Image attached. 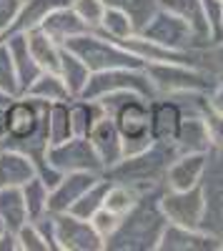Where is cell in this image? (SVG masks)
<instances>
[{
	"label": "cell",
	"mask_w": 223,
	"mask_h": 251,
	"mask_svg": "<svg viewBox=\"0 0 223 251\" xmlns=\"http://www.w3.org/2000/svg\"><path fill=\"white\" fill-rule=\"evenodd\" d=\"M5 46H8V53H10V60H13V71H15V78H18V88L20 93H25L30 88V83L40 75V68L30 48H28V38L25 33H8L5 35Z\"/></svg>",
	"instance_id": "e0dca14e"
},
{
	"label": "cell",
	"mask_w": 223,
	"mask_h": 251,
	"mask_svg": "<svg viewBox=\"0 0 223 251\" xmlns=\"http://www.w3.org/2000/svg\"><path fill=\"white\" fill-rule=\"evenodd\" d=\"M53 216H55L58 251H106V241L93 228L90 219H80L70 211Z\"/></svg>",
	"instance_id": "30bf717a"
},
{
	"label": "cell",
	"mask_w": 223,
	"mask_h": 251,
	"mask_svg": "<svg viewBox=\"0 0 223 251\" xmlns=\"http://www.w3.org/2000/svg\"><path fill=\"white\" fill-rule=\"evenodd\" d=\"M58 73H60V78L66 80V86L73 93V98H78L80 93H83V88H86V83H88V78H90L93 71L83 63V58H78L70 48L63 46L60 63H58Z\"/></svg>",
	"instance_id": "d4e9b609"
},
{
	"label": "cell",
	"mask_w": 223,
	"mask_h": 251,
	"mask_svg": "<svg viewBox=\"0 0 223 251\" xmlns=\"http://www.w3.org/2000/svg\"><path fill=\"white\" fill-rule=\"evenodd\" d=\"M20 191H23V199H25V208H28V219H40L43 214H48V201H50V186L40 178L38 174L33 178H28L23 186H20Z\"/></svg>",
	"instance_id": "f1b7e54d"
},
{
	"label": "cell",
	"mask_w": 223,
	"mask_h": 251,
	"mask_svg": "<svg viewBox=\"0 0 223 251\" xmlns=\"http://www.w3.org/2000/svg\"><path fill=\"white\" fill-rule=\"evenodd\" d=\"M106 5H111V8H120V10H126L131 18H133V23L138 25V30H140V25L146 23V20L158 10V5H160V0H103Z\"/></svg>",
	"instance_id": "d6a6232c"
},
{
	"label": "cell",
	"mask_w": 223,
	"mask_h": 251,
	"mask_svg": "<svg viewBox=\"0 0 223 251\" xmlns=\"http://www.w3.org/2000/svg\"><path fill=\"white\" fill-rule=\"evenodd\" d=\"M0 251H20V244H18V234L5 228L3 236H0Z\"/></svg>",
	"instance_id": "7bdbcfd3"
},
{
	"label": "cell",
	"mask_w": 223,
	"mask_h": 251,
	"mask_svg": "<svg viewBox=\"0 0 223 251\" xmlns=\"http://www.w3.org/2000/svg\"><path fill=\"white\" fill-rule=\"evenodd\" d=\"M120 91H131L140 93L148 100L156 98V91L151 86V80L143 68H111V71H95L90 73L88 83L80 98H100L108 93H120Z\"/></svg>",
	"instance_id": "8992f818"
},
{
	"label": "cell",
	"mask_w": 223,
	"mask_h": 251,
	"mask_svg": "<svg viewBox=\"0 0 223 251\" xmlns=\"http://www.w3.org/2000/svg\"><path fill=\"white\" fill-rule=\"evenodd\" d=\"M160 194L140 196L120 216L118 228L106 239V251H158L168 219L160 208Z\"/></svg>",
	"instance_id": "6da1fadb"
},
{
	"label": "cell",
	"mask_w": 223,
	"mask_h": 251,
	"mask_svg": "<svg viewBox=\"0 0 223 251\" xmlns=\"http://www.w3.org/2000/svg\"><path fill=\"white\" fill-rule=\"evenodd\" d=\"M203 118H206V128L211 138V151H223V113L216 108H208Z\"/></svg>",
	"instance_id": "f35d334b"
},
{
	"label": "cell",
	"mask_w": 223,
	"mask_h": 251,
	"mask_svg": "<svg viewBox=\"0 0 223 251\" xmlns=\"http://www.w3.org/2000/svg\"><path fill=\"white\" fill-rule=\"evenodd\" d=\"M66 48H70L78 58H83V63L93 73L95 71H111V68H143V60L135 53H131L118 40L100 35L98 30H88L83 35L68 40Z\"/></svg>",
	"instance_id": "5b68a950"
},
{
	"label": "cell",
	"mask_w": 223,
	"mask_h": 251,
	"mask_svg": "<svg viewBox=\"0 0 223 251\" xmlns=\"http://www.w3.org/2000/svg\"><path fill=\"white\" fill-rule=\"evenodd\" d=\"M201 188H203V199H206V214L201 228H206L208 234L223 241V151L208 153Z\"/></svg>",
	"instance_id": "9c48e42d"
},
{
	"label": "cell",
	"mask_w": 223,
	"mask_h": 251,
	"mask_svg": "<svg viewBox=\"0 0 223 251\" xmlns=\"http://www.w3.org/2000/svg\"><path fill=\"white\" fill-rule=\"evenodd\" d=\"M208 100H211V108H216V111H221V113H223V75H218V78H216V86H213V91H211Z\"/></svg>",
	"instance_id": "b9f144b4"
},
{
	"label": "cell",
	"mask_w": 223,
	"mask_h": 251,
	"mask_svg": "<svg viewBox=\"0 0 223 251\" xmlns=\"http://www.w3.org/2000/svg\"><path fill=\"white\" fill-rule=\"evenodd\" d=\"M100 116H106L103 106L95 98H73L70 100V123H73V136H88L90 128Z\"/></svg>",
	"instance_id": "83f0119b"
},
{
	"label": "cell",
	"mask_w": 223,
	"mask_h": 251,
	"mask_svg": "<svg viewBox=\"0 0 223 251\" xmlns=\"http://www.w3.org/2000/svg\"><path fill=\"white\" fill-rule=\"evenodd\" d=\"M20 5L23 0H0V30L8 33L15 23V18L20 13Z\"/></svg>",
	"instance_id": "ab89813d"
},
{
	"label": "cell",
	"mask_w": 223,
	"mask_h": 251,
	"mask_svg": "<svg viewBox=\"0 0 223 251\" xmlns=\"http://www.w3.org/2000/svg\"><path fill=\"white\" fill-rule=\"evenodd\" d=\"M183 121V111H180L168 96H158L151 100V138L160 143H173L176 133Z\"/></svg>",
	"instance_id": "2e32d148"
},
{
	"label": "cell",
	"mask_w": 223,
	"mask_h": 251,
	"mask_svg": "<svg viewBox=\"0 0 223 251\" xmlns=\"http://www.w3.org/2000/svg\"><path fill=\"white\" fill-rule=\"evenodd\" d=\"M40 30L48 33V35L55 40V43L66 46L68 40H73V38H78V35L88 33L90 28H88V25L83 23V20L78 18V13L70 8V3H66V5H58L55 10H50V13H48V18L43 20Z\"/></svg>",
	"instance_id": "ac0fdd59"
},
{
	"label": "cell",
	"mask_w": 223,
	"mask_h": 251,
	"mask_svg": "<svg viewBox=\"0 0 223 251\" xmlns=\"http://www.w3.org/2000/svg\"><path fill=\"white\" fill-rule=\"evenodd\" d=\"M206 163H208V153H178L166 171V188L188 191V188L201 186L206 174Z\"/></svg>",
	"instance_id": "9a60e30c"
},
{
	"label": "cell",
	"mask_w": 223,
	"mask_h": 251,
	"mask_svg": "<svg viewBox=\"0 0 223 251\" xmlns=\"http://www.w3.org/2000/svg\"><path fill=\"white\" fill-rule=\"evenodd\" d=\"M66 3H70V0H23L20 13L8 33H30V30L40 28L50 10H55L58 5H66Z\"/></svg>",
	"instance_id": "7402d4cb"
},
{
	"label": "cell",
	"mask_w": 223,
	"mask_h": 251,
	"mask_svg": "<svg viewBox=\"0 0 223 251\" xmlns=\"http://www.w3.org/2000/svg\"><path fill=\"white\" fill-rule=\"evenodd\" d=\"M38 174V166L30 156L18 149L0 146V186H23Z\"/></svg>",
	"instance_id": "d6986e66"
},
{
	"label": "cell",
	"mask_w": 223,
	"mask_h": 251,
	"mask_svg": "<svg viewBox=\"0 0 223 251\" xmlns=\"http://www.w3.org/2000/svg\"><path fill=\"white\" fill-rule=\"evenodd\" d=\"M138 199H140V194L135 191L133 186L111 181V188H108V194H106V203H103V206L108 208V211H113V214H118V216H123Z\"/></svg>",
	"instance_id": "1f68e13d"
},
{
	"label": "cell",
	"mask_w": 223,
	"mask_h": 251,
	"mask_svg": "<svg viewBox=\"0 0 223 251\" xmlns=\"http://www.w3.org/2000/svg\"><path fill=\"white\" fill-rule=\"evenodd\" d=\"M103 174H88V171H73V174H63L53 186H50V201L48 208L50 214H63L70 211L73 203L88 191V186Z\"/></svg>",
	"instance_id": "4fadbf2b"
},
{
	"label": "cell",
	"mask_w": 223,
	"mask_h": 251,
	"mask_svg": "<svg viewBox=\"0 0 223 251\" xmlns=\"http://www.w3.org/2000/svg\"><path fill=\"white\" fill-rule=\"evenodd\" d=\"M88 141L93 143V149H95V153H98L106 171L123 158V136H120L115 121L108 113L95 121V126L88 133Z\"/></svg>",
	"instance_id": "5bb4252c"
},
{
	"label": "cell",
	"mask_w": 223,
	"mask_h": 251,
	"mask_svg": "<svg viewBox=\"0 0 223 251\" xmlns=\"http://www.w3.org/2000/svg\"><path fill=\"white\" fill-rule=\"evenodd\" d=\"M158 251H223V241L206 228H188L168 224L160 236Z\"/></svg>",
	"instance_id": "7c38bea8"
},
{
	"label": "cell",
	"mask_w": 223,
	"mask_h": 251,
	"mask_svg": "<svg viewBox=\"0 0 223 251\" xmlns=\"http://www.w3.org/2000/svg\"><path fill=\"white\" fill-rule=\"evenodd\" d=\"M138 35H143L153 43H160L166 48H173V50H193V48H201L198 40L191 30V25L186 23L183 18H178L176 13L160 8L140 25Z\"/></svg>",
	"instance_id": "52a82bcc"
},
{
	"label": "cell",
	"mask_w": 223,
	"mask_h": 251,
	"mask_svg": "<svg viewBox=\"0 0 223 251\" xmlns=\"http://www.w3.org/2000/svg\"><path fill=\"white\" fill-rule=\"evenodd\" d=\"M90 224H93V228L100 234V239H108L115 228H118V224H120V216L118 214H113V211H108V208L103 206V208H98V211L90 216Z\"/></svg>",
	"instance_id": "74e56055"
},
{
	"label": "cell",
	"mask_w": 223,
	"mask_h": 251,
	"mask_svg": "<svg viewBox=\"0 0 223 251\" xmlns=\"http://www.w3.org/2000/svg\"><path fill=\"white\" fill-rule=\"evenodd\" d=\"M103 111L115 121L120 136H123V156H133L146 151L153 143L151 138V100L140 93L120 91V93H108L95 98Z\"/></svg>",
	"instance_id": "3957f363"
},
{
	"label": "cell",
	"mask_w": 223,
	"mask_h": 251,
	"mask_svg": "<svg viewBox=\"0 0 223 251\" xmlns=\"http://www.w3.org/2000/svg\"><path fill=\"white\" fill-rule=\"evenodd\" d=\"M108 188H111V178H108L106 174H103V176H98V178L88 186V191L73 203L70 214H75V216H80V219H90V216L98 211V208H103Z\"/></svg>",
	"instance_id": "f546056e"
},
{
	"label": "cell",
	"mask_w": 223,
	"mask_h": 251,
	"mask_svg": "<svg viewBox=\"0 0 223 251\" xmlns=\"http://www.w3.org/2000/svg\"><path fill=\"white\" fill-rule=\"evenodd\" d=\"M143 71L156 91V98L186 91H203L211 96L218 78V73H213L211 68L188 66V63H146Z\"/></svg>",
	"instance_id": "277c9868"
},
{
	"label": "cell",
	"mask_w": 223,
	"mask_h": 251,
	"mask_svg": "<svg viewBox=\"0 0 223 251\" xmlns=\"http://www.w3.org/2000/svg\"><path fill=\"white\" fill-rule=\"evenodd\" d=\"M25 96H33V98L45 100V103H60V100H70L73 98V93L68 91L66 80L60 78L58 71H40V75L30 83V88L25 91Z\"/></svg>",
	"instance_id": "cb8c5ba5"
},
{
	"label": "cell",
	"mask_w": 223,
	"mask_h": 251,
	"mask_svg": "<svg viewBox=\"0 0 223 251\" xmlns=\"http://www.w3.org/2000/svg\"><path fill=\"white\" fill-rule=\"evenodd\" d=\"M160 208H163L168 224L201 228V224H203V214H206L203 188L196 186V188H188V191L163 188V194H160Z\"/></svg>",
	"instance_id": "8fae6325"
},
{
	"label": "cell",
	"mask_w": 223,
	"mask_h": 251,
	"mask_svg": "<svg viewBox=\"0 0 223 251\" xmlns=\"http://www.w3.org/2000/svg\"><path fill=\"white\" fill-rule=\"evenodd\" d=\"M15 234H18L20 251H50V249H48V241L43 239V234L38 231V226H35L33 221H25Z\"/></svg>",
	"instance_id": "d590c367"
},
{
	"label": "cell",
	"mask_w": 223,
	"mask_h": 251,
	"mask_svg": "<svg viewBox=\"0 0 223 251\" xmlns=\"http://www.w3.org/2000/svg\"><path fill=\"white\" fill-rule=\"evenodd\" d=\"M176 156H178V149L173 143L153 141L146 151L123 156L115 166H111L106 171V176L111 181L133 186L140 196L156 194V191H163L166 188V171L176 161Z\"/></svg>",
	"instance_id": "7a4b0ae2"
},
{
	"label": "cell",
	"mask_w": 223,
	"mask_h": 251,
	"mask_svg": "<svg viewBox=\"0 0 223 251\" xmlns=\"http://www.w3.org/2000/svg\"><path fill=\"white\" fill-rule=\"evenodd\" d=\"M0 91L8 93V96H20L18 78H15V71H13V60H10L5 40L0 43Z\"/></svg>",
	"instance_id": "e575fe53"
},
{
	"label": "cell",
	"mask_w": 223,
	"mask_h": 251,
	"mask_svg": "<svg viewBox=\"0 0 223 251\" xmlns=\"http://www.w3.org/2000/svg\"><path fill=\"white\" fill-rule=\"evenodd\" d=\"M25 38H28V48H30V53H33V58H35L38 66L43 68V71H58L63 46L55 43V40H53L48 33H43L40 28L25 33Z\"/></svg>",
	"instance_id": "484cf974"
},
{
	"label": "cell",
	"mask_w": 223,
	"mask_h": 251,
	"mask_svg": "<svg viewBox=\"0 0 223 251\" xmlns=\"http://www.w3.org/2000/svg\"><path fill=\"white\" fill-rule=\"evenodd\" d=\"M100 35H106L111 40H118V43H123V40L133 38L138 33V25L133 23V18L126 13V10H120V8H106L103 13V20H100V25L95 28Z\"/></svg>",
	"instance_id": "4316f807"
},
{
	"label": "cell",
	"mask_w": 223,
	"mask_h": 251,
	"mask_svg": "<svg viewBox=\"0 0 223 251\" xmlns=\"http://www.w3.org/2000/svg\"><path fill=\"white\" fill-rule=\"evenodd\" d=\"M28 219V208L20 186H0V224L10 231H18Z\"/></svg>",
	"instance_id": "603a6c76"
},
{
	"label": "cell",
	"mask_w": 223,
	"mask_h": 251,
	"mask_svg": "<svg viewBox=\"0 0 223 251\" xmlns=\"http://www.w3.org/2000/svg\"><path fill=\"white\" fill-rule=\"evenodd\" d=\"M173 146L178 153H211V138L203 116H183Z\"/></svg>",
	"instance_id": "ffe728a7"
},
{
	"label": "cell",
	"mask_w": 223,
	"mask_h": 251,
	"mask_svg": "<svg viewBox=\"0 0 223 251\" xmlns=\"http://www.w3.org/2000/svg\"><path fill=\"white\" fill-rule=\"evenodd\" d=\"M208 60H211V68H213L218 75H223V40L208 46Z\"/></svg>",
	"instance_id": "60d3db41"
},
{
	"label": "cell",
	"mask_w": 223,
	"mask_h": 251,
	"mask_svg": "<svg viewBox=\"0 0 223 251\" xmlns=\"http://www.w3.org/2000/svg\"><path fill=\"white\" fill-rule=\"evenodd\" d=\"M3 231H5V226H3V224H0V236H3Z\"/></svg>",
	"instance_id": "f6af8a7d"
},
{
	"label": "cell",
	"mask_w": 223,
	"mask_h": 251,
	"mask_svg": "<svg viewBox=\"0 0 223 251\" xmlns=\"http://www.w3.org/2000/svg\"><path fill=\"white\" fill-rule=\"evenodd\" d=\"M3 40H5V33H3V30H0V43H3Z\"/></svg>",
	"instance_id": "ee69618b"
},
{
	"label": "cell",
	"mask_w": 223,
	"mask_h": 251,
	"mask_svg": "<svg viewBox=\"0 0 223 251\" xmlns=\"http://www.w3.org/2000/svg\"><path fill=\"white\" fill-rule=\"evenodd\" d=\"M45 161L58 174H73V171H88V174H106L93 143L88 136H70L63 143L48 146Z\"/></svg>",
	"instance_id": "ba28073f"
},
{
	"label": "cell",
	"mask_w": 223,
	"mask_h": 251,
	"mask_svg": "<svg viewBox=\"0 0 223 251\" xmlns=\"http://www.w3.org/2000/svg\"><path fill=\"white\" fill-rule=\"evenodd\" d=\"M70 8L78 13V18L83 20V23L95 30L100 25V20H103V13H106V3L103 0H70Z\"/></svg>",
	"instance_id": "836d02e7"
},
{
	"label": "cell",
	"mask_w": 223,
	"mask_h": 251,
	"mask_svg": "<svg viewBox=\"0 0 223 251\" xmlns=\"http://www.w3.org/2000/svg\"><path fill=\"white\" fill-rule=\"evenodd\" d=\"M160 8H166V10L176 13L178 18H183L191 25L201 48L211 46V33H208V23L203 15V0H160Z\"/></svg>",
	"instance_id": "44dd1931"
},
{
	"label": "cell",
	"mask_w": 223,
	"mask_h": 251,
	"mask_svg": "<svg viewBox=\"0 0 223 251\" xmlns=\"http://www.w3.org/2000/svg\"><path fill=\"white\" fill-rule=\"evenodd\" d=\"M203 15L208 23L211 43L223 40V0H203Z\"/></svg>",
	"instance_id": "8d00e7d4"
},
{
	"label": "cell",
	"mask_w": 223,
	"mask_h": 251,
	"mask_svg": "<svg viewBox=\"0 0 223 251\" xmlns=\"http://www.w3.org/2000/svg\"><path fill=\"white\" fill-rule=\"evenodd\" d=\"M70 100H60V103H50V106H48V136H50V146L53 143H63V141H68L73 136Z\"/></svg>",
	"instance_id": "4dcf8cb0"
}]
</instances>
